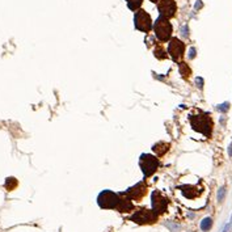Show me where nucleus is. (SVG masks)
<instances>
[{
	"label": "nucleus",
	"instance_id": "f257e3e1",
	"mask_svg": "<svg viewBox=\"0 0 232 232\" xmlns=\"http://www.w3.org/2000/svg\"><path fill=\"white\" fill-rule=\"evenodd\" d=\"M192 127L203 134L205 136H211L212 133V120L209 114H196L190 117Z\"/></svg>",
	"mask_w": 232,
	"mask_h": 232
},
{
	"label": "nucleus",
	"instance_id": "f03ea898",
	"mask_svg": "<svg viewBox=\"0 0 232 232\" xmlns=\"http://www.w3.org/2000/svg\"><path fill=\"white\" fill-rule=\"evenodd\" d=\"M152 28L155 30V34L158 37V40L161 42H167L171 40V36H172V24L169 22L168 18L160 16L158 20L155 21V24L152 25Z\"/></svg>",
	"mask_w": 232,
	"mask_h": 232
},
{
	"label": "nucleus",
	"instance_id": "7ed1b4c3",
	"mask_svg": "<svg viewBox=\"0 0 232 232\" xmlns=\"http://www.w3.org/2000/svg\"><path fill=\"white\" fill-rule=\"evenodd\" d=\"M159 159L151 154H142L139 158V167L143 172L144 177H149L158 171L159 168Z\"/></svg>",
	"mask_w": 232,
	"mask_h": 232
},
{
	"label": "nucleus",
	"instance_id": "20e7f679",
	"mask_svg": "<svg viewBox=\"0 0 232 232\" xmlns=\"http://www.w3.org/2000/svg\"><path fill=\"white\" fill-rule=\"evenodd\" d=\"M118 202H120V194L111 190H102L97 197V203L104 210L117 209Z\"/></svg>",
	"mask_w": 232,
	"mask_h": 232
},
{
	"label": "nucleus",
	"instance_id": "39448f33",
	"mask_svg": "<svg viewBox=\"0 0 232 232\" xmlns=\"http://www.w3.org/2000/svg\"><path fill=\"white\" fill-rule=\"evenodd\" d=\"M134 24H135V28L138 30H140V32H143V33L151 32L152 25H154L151 16H149L147 12L143 11V9H139L135 13V16H134Z\"/></svg>",
	"mask_w": 232,
	"mask_h": 232
},
{
	"label": "nucleus",
	"instance_id": "423d86ee",
	"mask_svg": "<svg viewBox=\"0 0 232 232\" xmlns=\"http://www.w3.org/2000/svg\"><path fill=\"white\" fill-rule=\"evenodd\" d=\"M158 214H155L152 210H147V209H140L136 210L133 215L130 216V220H133L138 224H151L158 220Z\"/></svg>",
	"mask_w": 232,
	"mask_h": 232
},
{
	"label": "nucleus",
	"instance_id": "0eeeda50",
	"mask_svg": "<svg viewBox=\"0 0 232 232\" xmlns=\"http://www.w3.org/2000/svg\"><path fill=\"white\" fill-rule=\"evenodd\" d=\"M151 206L155 214H163L168 207V199L159 190H154L151 194Z\"/></svg>",
	"mask_w": 232,
	"mask_h": 232
},
{
	"label": "nucleus",
	"instance_id": "6e6552de",
	"mask_svg": "<svg viewBox=\"0 0 232 232\" xmlns=\"http://www.w3.org/2000/svg\"><path fill=\"white\" fill-rule=\"evenodd\" d=\"M168 53H169V55L172 56V59L174 62H178L184 56V53H185V45H184V42L180 41L178 38H172L171 41H169Z\"/></svg>",
	"mask_w": 232,
	"mask_h": 232
},
{
	"label": "nucleus",
	"instance_id": "1a4fd4ad",
	"mask_svg": "<svg viewBox=\"0 0 232 232\" xmlns=\"http://www.w3.org/2000/svg\"><path fill=\"white\" fill-rule=\"evenodd\" d=\"M158 9L160 12V16L165 17V18H171L176 15V11H177V5L174 3V0H160L159 5H158Z\"/></svg>",
	"mask_w": 232,
	"mask_h": 232
},
{
	"label": "nucleus",
	"instance_id": "9d476101",
	"mask_svg": "<svg viewBox=\"0 0 232 232\" xmlns=\"http://www.w3.org/2000/svg\"><path fill=\"white\" fill-rule=\"evenodd\" d=\"M147 192V185L144 181H142V182H138L135 184L134 186H131L129 187V189L125 192V194L130 198V199H133V201H139L140 198L144 197V194H146Z\"/></svg>",
	"mask_w": 232,
	"mask_h": 232
},
{
	"label": "nucleus",
	"instance_id": "9b49d317",
	"mask_svg": "<svg viewBox=\"0 0 232 232\" xmlns=\"http://www.w3.org/2000/svg\"><path fill=\"white\" fill-rule=\"evenodd\" d=\"M117 210L121 211V212H129V211L133 210V203H131V199L125 193H121L120 194V202H118Z\"/></svg>",
	"mask_w": 232,
	"mask_h": 232
},
{
	"label": "nucleus",
	"instance_id": "f8f14e48",
	"mask_svg": "<svg viewBox=\"0 0 232 232\" xmlns=\"http://www.w3.org/2000/svg\"><path fill=\"white\" fill-rule=\"evenodd\" d=\"M181 192H182V194L186 197V198H189V199H193V198H196L197 196H199V192L196 189L194 186H181L180 187Z\"/></svg>",
	"mask_w": 232,
	"mask_h": 232
},
{
	"label": "nucleus",
	"instance_id": "ddd939ff",
	"mask_svg": "<svg viewBox=\"0 0 232 232\" xmlns=\"http://www.w3.org/2000/svg\"><path fill=\"white\" fill-rule=\"evenodd\" d=\"M152 149H154V152H156L159 156H163L169 149V144L168 143H158V144H155Z\"/></svg>",
	"mask_w": 232,
	"mask_h": 232
},
{
	"label": "nucleus",
	"instance_id": "4468645a",
	"mask_svg": "<svg viewBox=\"0 0 232 232\" xmlns=\"http://www.w3.org/2000/svg\"><path fill=\"white\" fill-rule=\"evenodd\" d=\"M126 3H127V7L130 8V11H138L140 8L143 0H126Z\"/></svg>",
	"mask_w": 232,
	"mask_h": 232
},
{
	"label": "nucleus",
	"instance_id": "2eb2a0df",
	"mask_svg": "<svg viewBox=\"0 0 232 232\" xmlns=\"http://www.w3.org/2000/svg\"><path fill=\"white\" fill-rule=\"evenodd\" d=\"M180 72H181V75H182L184 78H189L190 73H192V70H190V67L185 63V62H181V63H180Z\"/></svg>",
	"mask_w": 232,
	"mask_h": 232
},
{
	"label": "nucleus",
	"instance_id": "dca6fc26",
	"mask_svg": "<svg viewBox=\"0 0 232 232\" xmlns=\"http://www.w3.org/2000/svg\"><path fill=\"white\" fill-rule=\"evenodd\" d=\"M212 225V219L211 218H205L202 222H201V230L203 232H207Z\"/></svg>",
	"mask_w": 232,
	"mask_h": 232
},
{
	"label": "nucleus",
	"instance_id": "f3484780",
	"mask_svg": "<svg viewBox=\"0 0 232 232\" xmlns=\"http://www.w3.org/2000/svg\"><path fill=\"white\" fill-rule=\"evenodd\" d=\"M16 185H17V181L13 177H9V178H7V181H5V187H7V190H13L16 187Z\"/></svg>",
	"mask_w": 232,
	"mask_h": 232
},
{
	"label": "nucleus",
	"instance_id": "a211bd4d",
	"mask_svg": "<svg viewBox=\"0 0 232 232\" xmlns=\"http://www.w3.org/2000/svg\"><path fill=\"white\" fill-rule=\"evenodd\" d=\"M155 56H156V58H159V59H164V58H167V54H165L164 50H163L161 46H158V47L155 49Z\"/></svg>",
	"mask_w": 232,
	"mask_h": 232
},
{
	"label": "nucleus",
	"instance_id": "6ab92c4d",
	"mask_svg": "<svg viewBox=\"0 0 232 232\" xmlns=\"http://www.w3.org/2000/svg\"><path fill=\"white\" fill-rule=\"evenodd\" d=\"M224 197H225V187L222 186L220 189L218 190V202H223Z\"/></svg>",
	"mask_w": 232,
	"mask_h": 232
},
{
	"label": "nucleus",
	"instance_id": "aec40b11",
	"mask_svg": "<svg viewBox=\"0 0 232 232\" xmlns=\"http://www.w3.org/2000/svg\"><path fill=\"white\" fill-rule=\"evenodd\" d=\"M228 108H230V104L228 102H224V104H222V105H219L218 106V110H220V111H227L228 110Z\"/></svg>",
	"mask_w": 232,
	"mask_h": 232
},
{
	"label": "nucleus",
	"instance_id": "412c9836",
	"mask_svg": "<svg viewBox=\"0 0 232 232\" xmlns=\"http://www.w3.org/2000/svg\"><path fill=\"white\" fill-rule=\"evenodd\" d=\"M197 85L199 87V88H202V83H203V80H202V78H197Z\"/></svg>",
	"mask_w": 232,
	"mask_h": 232
},
{
	"label": "nucleus",
	"instance_id": "4be33fe9",
	"mask_svg": "<svg viewBox=\"0 0 232 232\" xmlns=\"http://www.w3.org/2000/svg\"><path fill=\"white\" fill-rule=\"evenodd\" d=\"M189 56L190 58H194V56H196V49H190V54H189Z\"/></svg>",
	"mask_w": 232,
	"mask_h": 232
},
{
	"label": "nucleus",
	"instance_id": "5701e85b",
	"mask_svg": "<svg viewBox=\"0 0 232 232\" xmlns=\"http://www.w3.org/2000/svg\"><path fill=\"white\" fill-rule=\"evenodd\" d=\"M187 30H189V29H187V26H184V29H182V33H184V36L186 37L187 34H189V33H187Z\"/></svg>",
	"mask_w": 232,
	"mask_h": 232
},
{
	"label": "nucleus",
	"instance_id": "b1692460",
	"mask_svg": "<svg viewBox=\"0 0 232 232\" xmlns=\"http://www.w3.org/2000/svg\"><path fill=\"white\" fill-rule=\"evenodd\" d=\"M230 225H231V224H227V225H225V227H224V230H223L222 232H227V231H228V228H230Z\"/></svg>",
	"mask_w": 232,
	"mask_h": 232
},
{
	"label": "nucleus",
	"instance_id": "393cba45",
	"mask_svg": "<svg viewBox=\"0 0 232 232\" xmlns=\"http://www.w3.org/2000/svg\"><path fill=\"white\" fill-rule=\"evenodd\" d=\"M228 154H230V156H232V143H231V146L228 148Z\"/></svg>",
	"mask_w": 232,
	"mask_h": 232
},
{
	"label": "nucleus",
	"instance_id": "a878e982",
	"mask_svg": "<svg viewBox=\"0 0 232 232\" xmlns=\"http://www.w3.org/2000/svg\"><path fill=\"white\" fill-rule=\"evenodd\" d=\"M201 5H202V3H201V2H197V4H196V8L198 9V8L201 7Z\"/></svg>",
	"mask_w": 232,
	"mask_h": 232
},
{
	"label": "nucleus",
	"instance_id": "bb28decb",
	"mask_svg": "<svg viewBox=\"0 0 232 232\" xmlns=\"http://www.w3.org/2000/svg\"><path fill=\"white\" fill-rule=\"evenodd\" d=\"M149 2H152V3H158L159 0H149Z\"/></svg>",
	"mask_w": 232,
	"mask_h": 232
}]
</instances>
